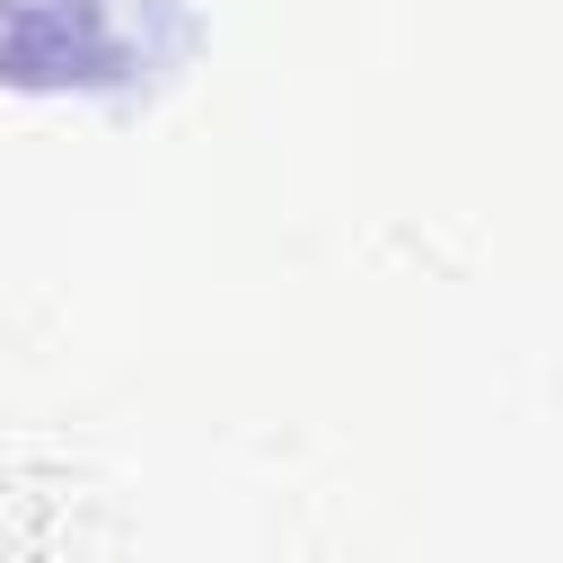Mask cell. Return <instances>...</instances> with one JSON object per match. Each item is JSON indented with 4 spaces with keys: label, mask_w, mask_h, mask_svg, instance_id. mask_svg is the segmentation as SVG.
I'll use <instances>...</instances> for the list:
<instances>
[{
    "label": "cell",
    "mask_w": 563,
    "mask_h": 563,
    "mask_svg": "<svg viewBox=\"0 0 563 563\" xmlns=\"http://www.w3.org/2000/svg\"><path fill=\"white\" fill-rule=\"evenodd\" d=\"M114 26L106 0H0V79H106Z\"/></svg>",
    "instance_id": "1"
}]
</instances>
